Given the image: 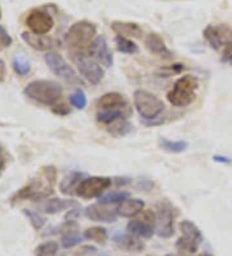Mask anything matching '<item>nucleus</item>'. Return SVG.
I'll return each instance as SVG.
<instances>
[{
	"instance_id": "nucleus-15",
	"label": "nucleus",
	"mask_w": 232,
	"mask_h": 256,
	"mask_svg": "<svg viewBox=\"0 0 232 256\" xmlns=\"http://www.w3.org/2000/svg\"><path fill=\"white\" fill-rule=\"evenodd\" d=\"M22 39L31 48H34L36 50H50L59 46V42L56 40L54 38L35 34V32H23Z\"/></svg>"
},
{
	"instance_id": "nucleus-18",
	"label": "nucleus",
	"mask_w": 232,
	"mask_h": 256,
	"mask_svg": "<svg viewBox=\"0 0 232 256\" xmlns=\"http://www.w3.org/2000/svg\"><path fill=\"white\" fill-rule=\"evenodd\" d=\"M114 240L118 248H120L123 251H127V252L138 254L145 250V244L142 242V240L137 237V236L132 234V233L115 236Z\"/></svg>"
},
{
	"instance_id": "nucleus-14",
	"label": "nucleus",
	"mask_w": 232,
	"mask_h": 256,
	"mask_svg": "<svg viewBox=\"0 0 232 256\" xmlns=\"http://www.w3.org/2000/svg\"><path fill=\"white\" fill-rule=\"evenodd\" d=\"M26 25L35 34L45 35L53 28L54 21L48 13L36 10L28 13V16L26 17Z\"/></svg>"
},
{
	"instance_id": "nucleus-38",
	"label": "nucleus",
	"mask_w": 232,
	"mask_h": 256,
	"mask_svg": "<svg viewBox=\"0 0 232 256\" xmlns=\"http://www.w3.org/2000/svg\"><path fill=\"white\" fill-rule=\"evenodd\" d=\"M6 75V66L5 62H4L3 60H0V82H3L5 79Z\"/></svg>"
},
{
	"instance_id": "nucleus-32",
	"label": "nucleus",
	"mask_w": 232,
	"mask_h": 256,
	"mask_svg": "<svg viewBox=\"0 0 232 256\" xmlns=\"http://www.w3.org/2000/svg\"><path fill=\"white\" fill-rule=\"evenodd\" d=\"M13 69H14V72L18 75L25 76V75H27L30 72L31 66L30 62H28V60L25 56L19 54V56H15L14 60H13Z\"/></svg>"
},
{
	"instance_id": "nucleus-2",
	"label": "nucleus",
	"mask_w": 232,
	"mask_h": 256,
	"mask_svg": "<svg viewBox=\"0 0 232 256\" xmlns=\"http://www.w3.org/2000/svg\"><path fill=\"white\" fill-rule=\"evenodd\" d=\"M23 94L30 100L53 108L62 98V87L53 80H34L28 83Z\"/></svg>"
},
{
	"instance_id": "nucleus-9",
	"label": "nucleus",
	"mask_w": 232,
	"mask_h": 256,
	"mask_svg": "<svg viewBox=\"0 0 232 256\" xmlns=\"http://www.w3.org/2000/svg\"><path fill=\"white\" fill-rule=\"evenodd\" d=\"M44 61H45L46 66L49 68V70L54 75L59 76V78L66 80L67 83H70V84L81 86L80 78L77 76L75 70L72 69V66H70V64H68L61 54H54V52H49V54H46L45 56H44Z\"/></svg>"
},
{
	"instance_id": "nucleus-42",
	"label": "nucleus",
	"mask_w": 232,
	"mask_h": 256,
	"mask_svg": "<svg viewBox=\"0 0 232 256\" xmlns=\"http://www.w3.org/2000/svg\"><path fill=\"white\" fill-rule=\"evenodd\" d=\"M198 256H213V255H211V254H201V255H198Z\"/></svg>"
},
{
	"instance_id": "nucleus-17",
	"label": "nucleus",
	"mask_w": 232,
	"mask_h": 256,
	"mask_svg": "<svg viewBox=\"0 0 232 256\" xmlns=\"http://www.w3.org/2000/svg\"><path fill=\"white\" fill-rule=\"evenodd\" d=\"M98 110H121L128 109V101L123 94L118 92H108L97 100Z\"/></svg>"
},
{
	"instance_id": "nucleus-23",
	"label": "nucleus",
	"mask_w": 232,
	"mask_h": 256,
	"mask_svg": "<svg viewBox=\"0 0 232 256\" xmlns=\"http://www.w3.org/2000/svg\"><path fill=\"white\" fill-rule=\"evenodd\" d=\"M128 233L139 238H151L155 233V226L146 220H130L127 225Z\"/></svg>"
},
{
	"instance_id": "nucleus-36",
	"label": "nucleus",
	"mask_w": 232,
	"mask_h": 256,
	"mask_svg": "<svg viewBox=\"0 0 232 256\" xmlns=\"http://www.w3.org/2000/svg\"><path fill=\"white\" fill-rule=\"evenodd\" d=\"M52 110L56 112V114H58V116H66V114L70 112V108H68L65 102H62V101L56 104V105L52 108Z\"/></svg>"
},
{
	"instance_id": "nucleus-33",
	"label": "nucleus",
	"mask_w": 232,
	"mask_h": 256,
	"mask_svg": "<svg viewBox=\"0 0 232 256\" xmlns=\"http://www.w3.org/2000/svg\"><path fill=\"white\" fill-rule=\"evenodd\" d=\"M23 214L27 216L28 222L34 226L35 230H40L44 224H45V219L40 215V212H36V211H32V210H23Z\"/></svg>"
},
{
	"instance_id": "nucleus-11",
	"label": "nucleus",
	"mask_w": 232,
	"mask_h": 256,
	"mask_svg": "<svg viewBox=\"0 0 232 256\" xmlns=\"http://www.w3.org/2000/svg\"><path fill=\"white\" fill-rule=\"evenodd\" d=\"M203 34L213 50H220L225 44L232 42V28L227 25H209Z\"/></svg>"
},
{
	"instance_id": "nucleus-26",
	"label": "nucleus",
	"mask_w": 232,
	"mask_h": 256,
	"mask_svg": "<svg viewBox=\"0 0 232 256\" xmlns=\"http://www.w3.org/2000/svg\"><path fill=\"white\" fill-rule=\"evenodd\" d=\"M159 146H160L161 150L168 152V153L180 154V153H183V152L189 148V142L183 140L172 141L169 140V138H159Z\"/></svg>"
},
{
	"instance_id": "nucleus-19",
	"label": "nucleus",
	"mask_w": 232,
	"mask_h": 256,
	"mask_svg": "<svg viewBox=\"0 0 232 256\" xmlns=\"http://www.w3.org/2000/svg\"><path fill=\"white\" fill-rule=\"evenodd\" d=\"M112 32L119 36L124 38H133V39H139L142 38L143 30L142 28L136 24V22H127V21H114L111 24Z\"/></svg>"
},
{
	"instance_id": "nucleus-43",
	"label": "nucleus",
	"mask_w": 232,
	"mask_h": 256,
	"mask_svg": "<svg viewBox=\"0 0 232 256\" xmlns=\"http://www.w3.org/2000/svg\"><path fill=\"white\" fill-rule=\"evenodd\" d=\"M0 17H1V10H0Z\"/></svg>"
},
{
	"instance_id": "nucleus-8",
	"label": "nucleus",
	"mask_w": 232,
	"mask_h": 256,
	"mask_svg": "<svg viewBox=\"0 0 232 256\" xmlns=\"http://www.w3.org/2000/svg\"><path fill=\"white\" fill-rule=\"evenodd\" d=\"M112 180L106 176H90L83 178L76 188V196L83 200L99 198L108 188L111 186Z\"/></svg>"
},
{
	"instance_id": "nucleus-6",
	"label": "nucleus",
	"mask_w": 232,
	"mask_h": 256,
	"mask_svg": "<svg viewBox=\"0 0 232 256\" xmlns=\"http://www.w3.org/2000/svg\"><path fill=\"white\" fill-rule=\"evenodd\" d=\"M72 60H74L75 65L77 66V70L81 74V76L88 83H90L92 86H97L102 82L105 72L101 68V64L97 62L93 57H90L85 52H74Z\"/></svg>"
},
{
	"instance_id": "nucleus-13",
	"label": "nucleus",
	"mask_w": 232,
	"mask_h": 256,
	"mask_svg": "<svg viewBox=\"0 0 232 256\" xmlns=\"http://www.w3.org/2000/svg\"><path fill=\"white\" fill-rule=\"evenodd\" d=\"M84 214L88 219L97 222H115L119 216L116 208L111 207V204L101 202L88 206Z\"/></svg>"
},
{
	"instance_id": "nucleus-7",
	"label": "nucleus",
	"mask_w": 232,
	"mask_h": 256,
	"mask_svg": "<svg viewBox=\"0 0 232 256\" xmlns=\"http://www.w3.org/2000/svg\"><path fill=\"white\" fill-rule=\"evenodd\" d=\"M180 228L183 236L176 242V248L180 252L195 254L203 242V234L200 229L190 220H183Z\"/></svg>"
},
{
	"instance_id": "nucleus-22",
	"label": "nucleus",
	"mask_w": 232,
	"mask_h": 256,
	"mask_svg": "<svg viewBox=\"0 0 232 256\" xmlns=\"http://www.w3.org/2000/svg\"><path fill=\"white\" fill-rule=\"evenodd\" d=\"M145 208V202L138 198H128L123 200L118 206L116 211L121 218H132V216L139 215Z\"/></svg>"
},
{
	"instance_id": "nucleus-20",
	"label": "nucleus",
	"mask_w": 232,
	"mask_h": 256,
	"mask_svg": "<svg viewBox=\"0 0 232 256\" xmlns=\"http://www.w3.org/2000/svg\"><path fill=\"white\" fill-rule=\"evenodd\" d=\"M77 206L74 200H59V198H52V200H44L39 202L37 204V210L39 212L45 214H57L61 211H65L67 208Z\"/></svg>"
},
{
	"instance_id": "nucleus-1",
	"label": "nucleus",
	"mask_w": 232,
	"mask_h": 256,
	"mask_svg": "<svg viewBox=\"0 0 232 256\" xmlns=\"http://www.w3.org/2000/svg\"><path fill=\"white\" fill-rule=\"evenodd\" d=\"M57 180V170L54 166H45L37 174V178H32L25 188H22L14 194L12 202L23 200H31L34 202H40L46 200L53 193L54 184Z\"/></svg>"
},
{
	"instance_id": "nucleus-12",
	"label": "nucleus",
	"mask_w": 232,
	"mask_h": 256,
	"mask_svg": "<svg viewBox=\"0 0 232 256\" xmlns=\"http://www.w3.org/2000/svg\"><path fill=\"white\" fill-rule=\"evenodd\" d=\"M88 54L105 68H111L114 65V56H112L111 50L108 47L107 40L103 35H98L93 40L90 47L88 48Z\"/></svg>"
},
{
	"instance_id": "nucleus-28",
	"label": "nucleus",
	"mask_w": 232,
	"mask_h": 256,
	"mask_svg": "<svg viewBox=\"0 0 232 256\" xmlns=\"http://www.w3.org/2000/svg\"><path fill=\"white\" fill-rule=\"evenodd\" d=\"M96 116L99 123L108 126L118 119L125 118L127 114H124V112H121V110H98Z\"/></svg>"
},
{
	"instance_id": "nucleus-37",
	"label": "nucleus",
	"mask_w": 232,
	"mask_h": 256,
	"mask_svg": "<svg viewBox=\"0 0 232 256\" xmlns=\"http://www.w3.org/2000/svg\"><path fill=\"white\" fill-rule=\"evenodd\" d=\"M223 54H222V61L225 62H229L231 61L232 62V42L231 43H227L223 46Z\"/></svg>"
},
{
	"instance_id": "nucleus-29",
	"label": "nucleus",
	"mask_w": 232,
	"mask_h": 256,
	"mask_svg": "<svg viewBox=\"0 0 232 256\" xmlns=\"http://www.w3.org/2000/svg\"><path fill=\"white\" fill-rule=\"evenodd\" d=\"M115 44H116V50L121 52V54H134L139 50L138 46L132 39L119 36V35H116V38H115Z\"/></svg>"
},
{
	"instance_id": "nucleus-34",
	"label": "nucleus",
	"mask_w": 232,
	"mask_h": 256,
	"mask_svg": "<svg viewBox=\"0 0 232 256\" xmlns=\"http://www.w3.org/2000/svg\"><path fill=\"white\" fill-rule=\"evenodd\" d=\"M87 96L81 90H77L70 96V104L77 110H83L84 108L87 106Z\"/></svg>"
},
{
	"instance_id": "nucleus-25",
	"label": "nucleus",
	"mask_w": 232,
	"mask_h": 256,
	"mask_svg": "<svg viewBox=\"0 0 232 256\" xmlns=\"http://www.w3.org/2000/svg\"><path fill=\"white\" fill-rule=\"evenodd\" d=\"M132 128H133V126L128 122L127 118H121L112 122L111 124H108L107 132L114 138H124L132 132Z\"/></svg>"
},
{
	"instance_id": "nucleus-35",
	"label": "nucleus",
	"mask_w": 232,
	"mask_h": 256,
	"mask_svg": "<svg viewBox=\"0 0 232 256\" xmlns=\"http://www.w3.org/2000/svg\"><path fill=\"white\" fill-rule=\"evenodd\" d=\"M10 44H12V38H10V35L8 34L5 28L0 25V48L9 47Z\"/></svg>"
},
{
	"instance_id": "nucleus-31",
	"label": "nucleus",
	"mask_w": 232,
	"mask_h": 256,
	"mask_svg": "<svg viewBox=\"0 0 232 256\" xmlns=\"http://www.w3.org/2000/svg\"><path fill=\"white\" fill-rule=\"evenodd\" d=\"M58 244L54 242V240H48V242H44L40 246L36 247L35 250V256H56V254L58 252Z\"/></svg>"
},
{
	"instance_id": "nucleus-16",
	"label": "nucleus",
	"mask_w": 232,
	"mask_h": 256,
	"mask_svg": "<svg viewBox=\"0 0 232 256\" xmlns=\"http://www.w3.org/2000/svg\"><path fill=\"white\" fill-rule=\"evenodd\" d=\"M61 244L63 248H72L83 242V237L79 233V226L74 220L66 222L61 228Z\"/></svg>"
},
{
	"instance_id": "nucleus-4",
	"label": "nucleus",
	"mask_w": 232,
	"mask_h": 256,
	"mask_svg": "<svg viewBox=\"0 0 232 256\" xmlns=\"http://www.w3.org/2000/svg\"><path fill=\"white\" fill-rule=\"evenodd\" d=\"M97 28L89 21H77L68 28L66 42L74 52H84L96 39Z\"/></svg>"
},
{
	"instance_id": "nucleus-3",
	"label": "nucleus",
	"mask_w": 232,
	"mask_h": 256,
	"mask_svg": "<svg viewBox=\"0 0 232 256\" xmlns=\"http://www.w3.org/2000/svg\"><path fill=\"white\" fill-rule=\"evenodd\" d=\"M199 88V79L194 75H183L168 92L167 98L173 106L186 108L194 102Z\"/></svg>"
},
{
	"instance_id": "nucleus-27",
	"label": "nucleus",
	"mask_w": 232,
	"mask_h": 256,
	"mask_svg": "<svg viewBox=\"0 0 232 256\" xmlns=\"http://www.w3.org/2000/svg\"><path fill=\"white\" fill-rule=\"evenodd\" d=\"M84 238L98 244H105L108 240V233L102 226H92L84 232Z\"/></svg>"
},
{
	"instance_id": "nucleus-24",
	"label": "nucleus",
	"mask_w": 232,
	"mask_h": 256,
	"mask_svg": "<svg viewBox=\"0 0 232 256\" xmlns=\"http://www.w3.org/2000/svg\"><path fill=\"white\" fill-rule=\"evenodd\" d=\"M83 180V175L80 172H70L66 178H63V180L59 184V189L63 194L66 196H70V194H76V188L77 185L80 184V182Z\"/></svg>"
},
{
	"instance_id": "nucleus-40",
	"label": "nucleus",
	"mask_w": 232,
	"mask_h": 256,
	"mask_svg": "<svg viewBox=\"0 0 232 256\" xmlns=\"http://www.w3.org/2000/svg\"><path fill=\"white\" fill-rule=\"evenodd\" d=\"M213 160H217V162H222V163H230V158H226V156H213Z\"/></svg>"
},
{
	"instance_id": "nucleus-41",
	"label": "nucleus",
	"mask_w": 232,
	"mask_h": 256,
	"mask_svg": "<svg viewBox=\"0 0 232 256\" xmlns=\"http://www.w3.org/2000/svg\"><path fill=\"white\" fill-rule=\"evenodd\" d=\"M165 256H186V255H183V254H167Z\"/></svg>"
},
{
	"instance_id": "nucleus-21",
	"label": "nucleus",
	"mask_w": 232,
	"mask_h": 256,
	"mask_svg": "<svg viewBox=\"0 0 232 256\" xmlns=\"http://www.w3.org/2000/svg\"><path fill=\"white\" fill-rule=\"evenodd\" d=\"M145 46L151 54H156V56L164 57V58H170L172 57V52L167 47V44L163 40V38L160 35L155 34V32H151V34L146 36Z\"/></svg>"
},
{
	"instance_id": "nucleus-10",
	"label": "nucleus",
	"mask_w": 232,
	"mask_h": 256,
	"mask_svg": "<svg viewBox=\"0 0 232 256\" xmlns=\"http://www.w3.org/2000/svg\"><path fill=\"white\" fill-rule=\"evenodd\" d=\"M156 220H155V232L161 238H170L174 234V220L172 210L168 204L159 203L156 208Z\"/></svg>"
},
{
	"instance_id": "nucleus-30",
	"label": "nucleus",
	"mask_w": 232,
	"mask_h": 256,
	"mask_svg": "<svg viewBox=\"0 0 232 256\" xmlns=\"http://www.w3.org/2000/svg\"><path fill=\"white\" fill-rule=\"evenodd\" d=\"M130 194L128 192H111V193L102 194L99 197V202L106 203V204H115V203H121L123 200H128Z\"/></svg>"
},
{
	"instance_id": "nucleus-5",
	"label": "nucleus",
	"mask_w": 232,
	"mask_h": 256,
	"mask_svg": "<svg viewBox=\"0 0 232 256\" xmlns=\"http://www.w3.org/2000/svg\"><path fill=\"white\" fill-rule=\"evenodd\" d=\"M133 101L134 108L139 116L147 120H154L164 112V102L159 97L145 90H137L134 92Z\"/></svg>"
},
{
	"instance_id": "nucleus-39",
	"label": "nucleus",
	"mask_w": 232,
	"mask_h": 256,
	"mask_svg": "<svg viewBox=\"0 0 232 256\" xmlns=\"http://www.w3.org/2000/svg\"><path fill=\"white\" fill-rule=\"evenodd\" d=\"M5 166H6L5 158L0 154V175H1V174L4 172V170H5Z\"/></svg>"
},
{
	"instance_id": "nucleus-44",
	"label": "nucleus",
	"mask_w": 232,
	"mask_h": 256,
	"mask_svg": "<svg viewBox=\"0 0 232 256\" xmlns=\"http://www.w3.org/2000/svg\"><path fill=\"white\" fill-rule=\"evenodd\" d=\"M0 149H1V146H0Z\"/></svg>"
}]
</instances>
